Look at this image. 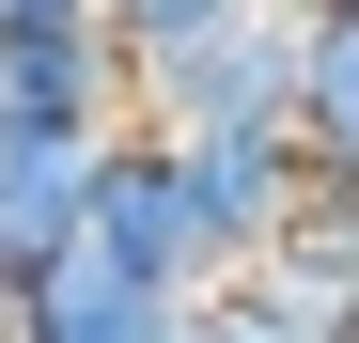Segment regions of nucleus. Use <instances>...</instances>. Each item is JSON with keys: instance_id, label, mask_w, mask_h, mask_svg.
<instances>
[{"instance_id": "1", "label": "nucleus", "mask_w": 359, "mask_h": 343, "mask_svg": "<svg viewBox=\"0 0 359 343\" xmlns=\"http://www.w3.org/2000/svg\"><path fill=\"white\" fill-rule=\"evenodd\" d=\"M297 0H234L219 31L141 63V125H297Z\"/></svg>"}, {"instance_id": "2", "label": "nucleus", "mask_w": 359, "mask_h": 343, "mask_svg": "<svg viewBox=\"0 0 359 343\" xmlns=\"http://www.w3.org/2000/svg\"><path fill=\"white\" fill-rule=\"evenodd\" d=\"M94 234L126 250L141 281H172V297H219V281H234V250H219V218H203L188 141H172V125H126V141H109V172H94Z\"/></svg>"}, {"instance_id": "3", "label": "nucleus", "mask_w": 359, "mask_h": 343, "mask_svg": "<svg viewBox=\"0 0 359 343\" xmlns=\"http://www.w3.org/2000/svg\"><path fill=\"white\" fill-rule=\"evenodd\" d=\"M0 125H141V63H126V31L109 16H16L0 31Z\"/></svg>"}, {"instance_id": "4", "label": "nucleus", "mask_w": 359, "mask_h": 343, "mask_svg": "<svg viewBox=\"0 0 359 343\" xmlns=\"http://www.w3.org/2000/svg\"><path fill=\"white\" fill-rule=\"evenodd\" d=\"M203 297H172V281H141L109 234H63L32 281H16V343H188Z\"/></svg>"}, {"instance_id": "5", "label": "nucleus", "mask_w": 359, "mask_h": 343, "mask_svg": "<svg viewBox=\"0 0 359 343\" xmlns=\"http://www.w3.org/2000/svg\"><path fill=\"white\" fill-rule=\"evenodd\" d=\"M172 141H188V188H203V218H219L234 265L297 234V203H313V141L297 125H172Z\"/></svg>"}, {"instance_id": "6", "label": "nucleus", "mask_w": 359, "mask_h": 343, "mask_svg": "<svg viewBox=\"0 0 359 343\" xmlns=\"http://www.w3.org/2000/svg\"><path fill=\"white\" fill-rule=\"evenodd\" d=\"M126 141V125H109ZM109 141H79V125H0V265H47L63 234H94V172H109Z\"/></svg>"}, {"instance_id": "7", "label": "nucleus", "mask_w": 359, "mask_h": 343, "mask_svg": "<svg viewBox=\"0 0 359 343\" xmlns=\"http://www.w3.org/2000/svg\"><path fill=\"white\" fill-rule=\"evenodd\" d=\"M297 141L313 172H359V0H313L297 31Z\"/></svg>"}, {"instance_id": "8", "label": "nucleus", "mask_w": 359, "mask_h": 343, "mask_svg": "<svg viewBox=\"0 0 359 343\" xmlns=\"http://www.w3.org/2000/svg\"><path fill=\"white\" fill-rule=\"evenodd\" d=\"M188 343H266V328H250V312H219V297H203V312H188Z\"/></svg>"}, {"instance_id": "9", "label": "nucleus", "mask_w": 359, "mask_h": 343, "mask_svg": "<svg viewBox=\"0 0 359 343\" xmlns=\"http://www.w3.org/2000/svg\"><path fill=\"white\" fill-rule=\"evenodd\" d=\"M16 16H109V0H0V31H16Z\"/></svg>"}, {"instance_id": "10", "label": "nucleus", "mask_w": 359, "mask_h": 343, "mask_svg": "<svg viewBox=\"0 0 359 343\" xmlns=\"http://www.w3.org/2000/svg\"><path fill=\"white\" fill-rule=\"evenodd\" d=\"M0 343H16V265H0Z\"/></svg>"}]
</instances>
